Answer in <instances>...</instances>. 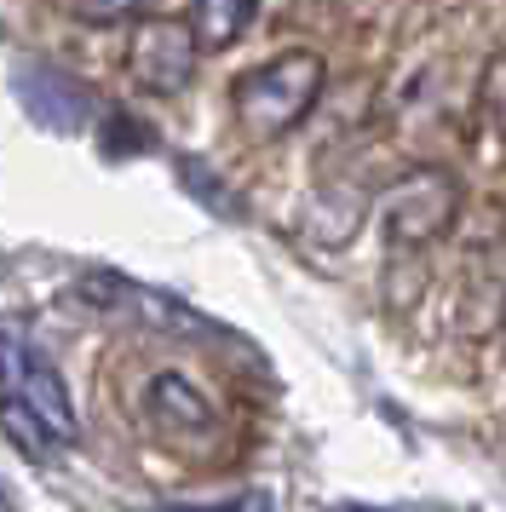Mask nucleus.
Returning <instances> with one entry per match:
<instances>
[{
	"label": "nucleus",
	"instance_id": "9b49d317",
	"mask_svg": "<svg viewBox=\"0 0 506 512\" xmlns=\"http://www.w3.org/2000/svg\"><path fill=\"white\" fill-rule=\"evenodd\" d=\"M29 357H35V351H29V340H23V328L18 323H0V397L18 392Z\"/></svg>",
	"mask_w": 506,
	"mask_h": 512
},
{
	"label": "nucleus",
	"instance_id": "6e6552de",
	"mask_svg": "<svg viewBox=\"0 0 506 512\" xmlns=\"http://www.w3.org/2000/svg\"><path fill=\"white\" fill-rule=\"evenodd\" d=\"M0 432L12 438L18 455H29V461H52V438L41 432V420L29 415L18 397H0Z\"/></svg>",
	"mask_w": 506,
	"mask_h": 512
},
{
	"label": "nucleus",
	"instance_id": "ddd939ff",
	"mask_svg": "<svg viewBox=\"0 0 506 512\" xmlns=\"http://www.w3.org/2000/svg\"><path fill=\"white\" fill-rule=\"evenodd\" d=\"M75 18H81V24H127L133 6H75Z\"/></svg>",
	"mask_w": 506,
	"mask_h": 512
},
{
	"label": "nucleus",
	"instance_id": "9d476101",
	"mask_svg": "<svg viewBox=\"0 0 506 512\" xmlns=\"http://www.w3.org/2000/svg\"><path fill=\"white\" fill-rule=\"evenodd\" d=\"M478 104H483V116H489V127L506 139V52H495V58L483 64V75H478Z\"/></svg>",
	"mask_w": 506,
	"mask_h": 512
},
{
	"label": "nucleus",
	"instance_id": "1a4fd4ad",
	"mask_svg": "<svg viewBox=\"0 0 506 512\" xmlns=\"http://www.w3.org/2000/svg\"><path fill=\"white\" fill-rule=\"evenodd\" d=\"M150 150H156V133L138 116H121V110H115V116L104 121V156H110V162L115 156H150Z\"/></svg>",
	"mask_w": 506,
	"mask_h": 512
},
{
	"label": "nucleus",
	"instance_id": "7ed1b4c3",
	"mask_svg": "<svg viewBox=\"0 0 506 512\" xmlns=\"http://www.w3.org/2000/svg\"><path fill=\"white\" fill-rule=\"evenodd\" d=\"M196 35L184 18H138L133 41H127V75H133V87L156 98H173L190 87V75H196Z\"/></svg>",
	"mask_w": 506,
	"mask_h": 512
},
{
	"label": "nucleus",
	"instance_id": "20e7f679",
	"mask_svg": "<svg viewBox=\"0 0 506 512\" xmlns=\"http://www.w3.org/2000/svg\"><path fill=\"white\" fill-rule=\"evenodd\" d=\"M12 93H18L23 116L46 127V133H81L92 116V93L87 81H75L58 64H18L12 70Z\"/></svg>",
	"mask_w": 506,
	"mask_h": 512
},
{
	"label": "nucleus",
	"instance_id": "39448f33",
	"mask_svg": "<svg viewBox=\"0 0 506 512\" xmlns=\"http://www.w3.org/2000/svg\"><path fill=\"white\" fill-rule=\"evenodd\" d=\"M29 409V415L41 420V432L52 443H75L81 438V420H75V403H69V386H64V374L46 363L41 351L29 357V369H23V380H18V392H12Z\"/></svg>",
	"mask_w": 506,
	"mask_h": 512
},
{
	"label": "nucleus",
	"instance_id": "2eb2a0df",
	"mask_svg": "<svg viewBox=\"0 0 506 512\" xmlns=\"http://www.w3.org/2000/svg\"><path fill=\"white\" fill-rule=\"evenodd\" d=\"M340 512H368V507H340Z\"/></svg>",
	"mask_w": 506,
	"mask_h": 512
},
{
	"label": "nucleus",
	"instance_id": "423d86ee",
	"mask_svg": "<svg viewBox=\"0 0 506 512\" xmlns=\"http://www.w3.org/2000/svg\"><path fill=\"white\" fill-rule=\"evenodd\" d=\"M144 409H150V420H156L161 432H173V438H202V432H213V403H207L184 374H156L150 380V392H144Z\"/></svg>",
	"mask_w": 506,
	"mask_h": 512
},
{
	"label": "nucleus",
	"instance_id": "f8f14e48",
	"mask_svg": "<svg viewBox=\"0 0 506 512\" xmlns=\"http://www.w3.org/2000/svg\"><path fill=\"white\" fill-rule=\"evenodd\" d=\"M173 512H271V495L248 489V495H230V501H196V507H173Z\"/></svg>",
	"mask_w": 506,
	"mask_h": 512
},
{
	"label": "nucleus",
	"instance_id": "f03ea898",
	"mask_svg": "<svg viewBox=\"0 0 506 512\" xmlns=\"http://www.w3.org/2000/svg\"><path fill=\"white\" fill-rule=\"evenodd\" d=\"M455 213H460V185L443 167H420L380 196V231H386L391 248H426L455 225Z\"/></svg>",
	"mask_w": 506,
	"mask_h": 512
},
{
	"label": "nucleus",
	"instance_id": "f257e3e1",
	"mask_svg": "<svg viewBox=\"0 0 506 512\" xmlns=\"http://www.w3.org/2000/svg\"><path fill=\"white\" fill-rule=\"evenodd\" d=\"M322 81H328V64H322L311 47H288L265 58V64H253L236 87H230V110L242 121V133L248 139H282V133H294L299 121L317 110L322 98Z\"/></svg>",
	"mask_w": 506,
	"mask_h": 512
},
{
	"label": "nucleus",
	"instance_id": "4468645a",
	"mask_svg": "<svg viewBox=\"0 0 506 512\" xmlns=\"http://www.w3.org/2000/svg\"><path fill=\"white\" fill-rule=\"evenodd\" d=\"M0 512H18V507H12V495H6V489H0Z\"/></svg>",
	"mask_w": 506,
	"mask_h": 512
},
{
	"label": "nucleus",
	"instance_id": "0eeeda50",
	"mask_svg": "<svg viewBox=\"0 0 506 512\" xmlns=\"http://www.w3.org/2000/svg\"><path fill=\"white\" fill-rule=\"evenodd\" d=\"M184 24H190V35H196V47L219 52V47H230V41L253 24V6H248V0H202V6H190V12H184Z\"/></svg>",
	"mask_w": 506,
	"mask_h": 512
}]
</instances>
